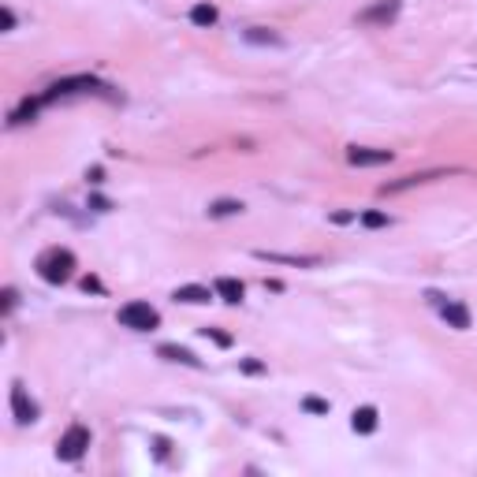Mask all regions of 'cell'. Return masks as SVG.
Returning a JSON list of instances; mask_svg holds the SVG:
<instances>
[{"label": "cell", "mask_w": 477, "mask_h": 477, "mask_svg": "<svg viewBox=\"0 0 477 477\" xmlns=\"http://www.w3.org/2000/svg\"><path fill=\"white\" fill-rule=\"evenodd\" d=\"M71 272H75V254L63 250V246H53L38 257V276L45 284H68Z\"/></svg>", "instance_id": "obj_1"}, {"label": "cell", "mask_w": 477, "mask_h": 477, "mask_svg": "<svg viewBox=\"0 0 477 477\" xmlns=\"http://www.w3.org/2000/svg\"><path fill=\"white\" fill-rule=\"evenodd\" d=\"M120 324L123 328H135V332H153L160 324V314L150 306V302H127L120 309Z\"/></svg>", "instance_id": "obj_2"}, {"label": "cell", "mask_w": 477, "mask_h": 477, "mask_svg": "<svg viewBox=\"0 0 477 477\" xmlns=\"http://www.w3.org/2000/svg\"><path fill=\"white\" fill-rule=\"evenodd\" d=\"M86 448H90V429H86V425H71V429L60 436V443H56V458L75 463V458H82Z\"/></svg>", "instance_id": "obj_3"}, {"label": "cell", "mask_w": 477, "mask_h": 477, "mask_svg": "<svg viewBox=\"0 0 477 477\" xmlns=\"http://www.w3.org/2000/svg\"><path fill=\"white\" fill-rule=\"evenodd\" d=\"M86 90H101V82L93 75H75V78H60L45 90L41 101H56V97H71V93H86Z\"/></svg>", "instance_id": "obj_4"}, {"label": "cell", "mask_w": 477, "mask_h": 477, "mask_svg": "<svg viewBox=\"0 0 477 477\" xmlns=\"http://www.w3.org/2000/svg\"><path fill=\"white\" fill-rule=\"evenodd\" d=\"M257 261H269V265H294V269H314L321 265L317 254H276V250H254Z\"/></svg>", "instance_id": "obj_5"}, {"label": "cell", "mask_w": 477, "mask_h": 477, "mask_svg": "<svg viewBox=\"0 0 477 477\" xmlns=\"http://www.w3.org/2000/svg\"><path fill=\"white\" fill-rule=\"evenodd\" d=\"M11 414H15V421H19V425L38 421V403L26 396L23 384H11Z\"/></svg>", "instance_id": "obj_6"}, {"label": "cell", "mask_w": 477, "mask_h": 477, "mask_svg": "<svg viewBox=\"0 0 477 477\" xmlns=\"http://www.w3.org/2000/svg\"><path fill=\"white\" fill-rule=\"evenodd\" d=\"M399 0H376L373 8H366V11H358V23H366V26H376V23H391L399 15Z\"/></svg>", "instance_id": "obj_7"}, {"label": "cell", "mask_w": 477, "mask_h": 477, "mask_svg": "<svg viewBox=\"0 0 477 477\" xmlns=\"http://www.w3.org/2000/svg\"><path fill=\"white\" fill-rule=\"evenodd\" d=\"M347 160L354 164V168H376V164H388L391 160V150H366V145H351Z\"/></svg>", "instance_id": "obj_8"}, {"label": "cell", "mask_w": 477, "mask_h": 477, "mask_svg": "<svg viewBox=\"0 0 477 477\" xmlns=\"http://www.w3.org/2000/svg\"><path fill=\"white\" fill-rule=\"evenodd\" d=\"M448 172L443 168H433V172H414V175H403L396 179V183H384L381 194H399V190H410V187H418V183H433V179H443Z\"/></svg>", "instance_id": "obj_9"}, {"label": "cell", "mask_w": 477, "mask_h": 477, "mask_svg": "<svg viewBox=\"0 0 477 477\" xmlns=\"http://www.w3.org/2000/svg\"><path fill=\"white\" fill-rule=\"evenodd\" d=\"M440 302V299H436ZM440 317L448 321L451 328H458V332H466L470 328V309L463 306V302H440Z\"/></svg>", "instance_id": "obj_10"}, {"label": "cell", "mask_w": 477, "mask_h": 477, "mask_svg": "<svg viewBox=\"0 0 477 477\" xmlns=\"http://www.w3.org/2000/svg\"><path fill=\"white\" fill-rule=\"evenodd\" d=\"M376 421H381V414H376V406H358L354 414H351V429L361 433V436H369L376 429Z\"/></svg>", "instance_id": "obj_11"}, {"label": "cell", "mask_w": 477, "mask_h": 477, "mask_svg": "<svg viewBox=\"0 0 477 477\" xmlns=\"http://www.w3.org/2000/svg\"><path fill=\"white\" fill-rule=\"evenodd\" d=\"M160 358H168V361H179V366H190V369H202V358H194L187 347H175V343H160L157 347Z\"/></svg>", "instance_id": "obj_12"}, {"label": "cell", "mask_w": 477, "mask_h": 477, "mask_svg": "<svg viewBox=\"0 0 477 477\" xmlns=\"http://www.w3.org/2000/svg\"><path fill=\"white\" fill-rule=\"evenodd\" d=\"M175 302H190V306H202V302H209L212 294H209V287H202V284H183V287H175V294H172Z\"/></svg>", "instance_id": "obj_13"}, {"label": "cell", "mask_w": 477, "mask_h": 477, "mask_svg": "<svg viewBox=\"0 0 477 477\" xmlns=\"http://www.w3.org/2000/svg\"><path fill=\"white\" fill-rule=\"evenodd\" d=\"M242 41H246V45H272V48L284 45V38H279L276 30H265V26H250V30H242Z\"/></svg>", "instance_id": "obj_14"}, {"label": "cell", "mask_w": 477, "mask_h": 477, "mask_svg": "<svg viewBox=\"0 0 477 477\" xmlns=\"http://www.w3.org/2000/svg\"><path fill=\"white\" fill-rule=\"evenodd\" d=\"M212 291H217L224 302H242V284H239V279H232V276H220L217 284H212Z\"/></svg>", "instance_id": "obj_15"}, {"label": "cell", "mask_w": 477, "mask_h": 477, "mask_svg": "<svg viewBox=\"0 0 477 477\" xmlns=\"http://www.w3.org/2000/svg\"><path fill=\"white\" fill-rule=\"evenodd\" d=\"M190 23L194 26H212V23H217V8H212V4H194L190 8Z\"/></svg>", "instance_id": "obj_16"}, {"label": "cell", "mask_w": 477, "mask_h": 477, "mask_svg": "<svg viewBox=\"0 0 477 477\" xmlns=\"http://www.w3.org/2000/svg\"><path fill=\"white\" fill-rule=\"evenodd\" d=\"M235 212H242V202H235V198H220V202H212L209 205V217H235Z\"/></svg>", "instance_id": "obj_17"}, {"label": "cell", "mask_w": 477, "mask_h": 477, "mask_svg": "<svg viewBox=\"0 0 477 477\" xmlns=\"http://www.w3.org/2000/svg\"><path fill=\"white\" fill-rule=\"evenodd\" d=\"M34 112H38V101H23L19 108L11 112V123H26V120H34Z\"/></svg>", "instance_id": "obj_18"}, {"label": "cell", "mask_w": 477, "mask_h": 477, "mask_svg": "<svg viewBox=\"0 0 477 477\" xmlns=\"http://www.w3.org/2000/svg\"><path fill=\"white\" fill-rule=\"evenodd\" d=\"M361 224H366V227H388L391 220L384 217V212H376V209H369V212H361Z\"/></svg>", "instance_id": "obj_19"}, {"label": "cell", "mask_w": 477, "mask_h": 477, "mask_svg": "<svg viewBox=\"0 0 477 477\" xmlns=\"http://www.w3.org/2000/svg\"><path fill=\"white\" fill-rule=\"evenodd\" d=\"M202 336H205V339H212V343H220V347H232V336L220 332V328H202Z\"/></svg>", "instance_id": "obj_20"}, {"label": "cell", "mask_w": 477, "mask_h": 477, "mask_svg": "<svg viewBox=\"0 0 477 477\" xmlns=\"http://www.w3.org/2000/svg\"><path fill=\"white\" fill-rule=\"evenodd\" d=\"M302 406L309 410V414H328V403H324V399H317V396H306V399H302Z\"/></svg>", "instance_id": "obj_21"}, {"label": "cell", "mask_w": 477, "mask_h": 477, "mask_svg": "<svg viewBox=\"0 0 477 477\" xmlns=\"http://www.w3.org/2000/svg\"><path fill=\"white\" fill-rule=\"evenodd\" d=\"M0 26H4V30H11V26H15V11H11V8L0 11Z\"/></svg>", "instance_id": "obj_22"}, {"label": "cell", "mask_w": 477, "mask_h": 477, "mask_svg": "<svg viewBox=\"0 0 477 477\" xmlns=\"http://www.w3.org/2000/svg\"><path fill=\"white\" fill-rule=\"evenodd\" d=\"M242 369H246V373H261V369H265V366H261V361H257V358H246V361H242Z\"/></svg>", "instance_id": "obj_23"}, {"label": "cell", "mask_w": 477, "mask_h": 477, "mask_svg": "<svg viewBox=\"0 0 477 477\" xmlns=\"http://www.w3.org/2000/svg\"><path fill=\"white\" fill-rule=\"evenodd\" d=\"M82 291H101V279H93V276H86V279H82Z\"/></svg>", "instance_id": "obj_24"}, {"label": "cell", "mask_w": 477, "mask_h": 477, "mask_svg": "<svg viewBox=\"0 0 477 477\" xmlns=\"http://www.w3.org/2000/svg\"><path fill=\"white\" fill-rule=\"evenodd\" d=\"M11 306H15V291L8 287V291H4V314H8V309H11Z\"/></svg>", "instance_id": "obj_25"}]
</instances>
